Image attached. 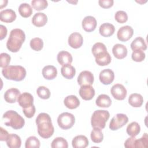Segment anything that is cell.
<instances>
[{
  "label": "cell",
  "instance_id": "obj_40",
  "mask_svg": "<svg viewBox=\"0 0 148 148\" xmlns=\"http://www.w3.org/2000/svg\"><path fill=\"white\" fill-rule=\"evenodd\" d=\"M146 55L143 50H133L132 53V59L136 62H141L145 58Z\"/></svg>",
  "mask_w": 148,
  "mask_h": 148
},
{
  "label": "cell",
  "instance_id": "obj_17",
  "mask_svg": "<svg viewBox=\"0 0 148 148\" xmlns=\"http://www.w3.org/2000/svg\"><path fill=\"white\" fill-rule=\"evenodd\" d=\"M16 18V12L10 9H6L0 12V20L5 23H12Z\"/></svg>",
  "mask_w": 148,
  "mask_h": 148
},
{
  "label": "cell",
  "instance_id": "obj_6",
  "mask_svg": "<svg viewBox=\"0 0 148 148\" xmlns=\"http://www.w3.org/2000/svg\"><path fill=\"white\" fill-rule=\"evenodd\" d=\"M75 123V116L68 112L60 114L57 118V123L59 127L63 130H68L73 127Z\"/></svg>",
  "mask_w": 148,
  "mask_h": 148
},
{
  "label": "cell",
  "instance_id": "obj_12",
  "mask_svg": "<svg viewBox=\"0 0 148 148\" xmlns=\"http://www.w3.org/2000/svg\"><path fill=\"white\" fill-rule=\"evenodd\" d=\"M17 101L19 105L23 109L30 107L34 105L33 96L30 93L27 92L20 94L17 99Z\"/></svg>",
  "mask_w": 148,
  "mask_h": 148
},
{
  "label": "cell",
  "instance_id": "obj_34",
  "mask_svg": "<svg viewBox=\"0 0 148 148\" xmlns=\"http://www.w3.org/2000/svg\"><path fill=\"white\" fill-rule=\"evenodd\" d=\"M51 146L53 148H68V144L66 140L64 138L57 137L52 141Z\"/></svg>",
  "mask_w": 148,
  "mask_h": 148
},
{
  "label": "cell",
  "instance_id": "obj_43",
  "mask_svg": "<svg viewBox=\"0 0 148 148\" xmlns=\"http://www.w3.org/2000/svg\"><path fill=\"white\" fill-rule=\"evenodd\" d=\"M0 58H1L0 59L1 60V64H0L1 67L3 68L8 66V65L10 62V59H11L10 56L6 53H2L0 54Z\"/></svg>",
  "mask_w": 148,
  "mask_h": 148
},
{
  "label": "cell",
  "instance_id": "obj_8",
  "mask_svg": "<svg viewBox=\"0 0 148 148\" xmlns=\"http://www.w3.org/2000/svg\"><path fill=\"white\" fill-rule=\"evenodd\" d=\"M112 96L117 100H123L127 96V90L121 84H114L110 90Z\"/></svg>",
  "mask_w": 148,
  "mask_h": 148
},
{
  "label": "cell",
  "instance_id": "obj_10",
  "mask_svg": "<svg viewBox=\"0 0 148 148\" xmlns=\"http://www.w3.org/2000/svg\"><path fill=\"white\" fill-rule=\"evenodd\" d=\"M94 80L93 74L88 71H84L81 72L77 77V83L80 86L90 85L93 84Z\"/></svg>",
  "mask_w": 148,
  "mask_h": 148
},
{
  "label": "cell",
  "instance_id": "obj_32",
  "mask_svg": "<svg viewBox=\"0 0 148 148\" xmlns=\"http://www.w3.org/2000/svg\"><path fill=\"white\" fill-rule=\"evenodd\" d=\"M90 136L91 140L96 143H101L103 139V135L101 129L98 127H94L93 130L91 132Z\"/></svg>",
  "mask_w": 148,
  "mask_h": 148
},
{
  "label": "cell",
  "instance_id": "obj_30",
  "mask_svg": "<svg viewBox=\"0 0 148 148\" xmlns=\"http://www.w3.org/2000/svg\"><path fill=\"white\" fill-rule=\"evenodd\" d=\"M131 48L132 50H145L147 49V45L145 40L140 36L136 38L131 43Z\"/></svg>",
  "mask_w": 148,
  "mask_h": 148
},
{
  "label": "cell",
  "instance_id": "obj_27",
  "mask_svg": "<svg viewBox=\"0 0 148 148\" xmlns=\"http://www.w3.org/2000/svg\"><path fill=\"white\" fill-rule=\"evenodd\" d=\"M61 73L63 77L68 79H72L76 73L75 68L71 64L63 65L61 68Z\"/></svg>",
  "mask_w": 148,
  "mask_h": 148
},
{
  "label": "cell",
  "instance_id": "obj_28",
  "mask_svg": "<svg viewBox=\"0 0 148 148\" xmlns=\"http://www.w3.org/2000/svg\"><path fill=\"white\" fill-rule=\"evenodd\" d=\"M96 105L101 108H109L112 103V100L106 94H100L95 101Z\"/></svg>",
  "mask_w": 148,
  "mask_h": 148
},
{
  "label": "cell",
  "instance_id": "obj_33",
  "mask_svg": "<svg viewBox=\"0 0 148 148\" xmlns=\"http://www.w3.org/2000/svg\"><path fill=\"white\" fill-rule=\"evenodd\" d=\"M18 12L20 14L24 17H29L32 13V9L30 5L27 3H23L18 7Z\"/></svg>",
  "mask_w": 148,
  "mask_h": 148
},
{
  "label": "cell",
  "instance_id": "obj_39",
  "mask_svg": "<svg viewBox=\"0 0 148 148\" xmlns=\"http://www.w3.org/2000/svg\"><path fill=\"white\" fill-rule=\"evenodd\" d=\"M36 93L38 97L43 99H47L50 98V91L48 88L45 86H39L36 90Z\"/></svg>",
  "mask_w": 148,
  "mask_h": 148
},
{
  "label": "cell",
  "instance_id": "obj_42",
  "mask_svg": "<svg viewBox=\"0 0 148 148\" xmlns=\"http://www.w3.org/2000/svg\"><path fill=\"white\" fill-rule=\"evenodd\" d=\"M114 18L119 23H124L128 20V15L125 12L119 10L115 13Z\"/></svg>",
  "mask_w": 148,
  "mask_h": 148
},
{
  "label": "cell",
  "instance_id": "obj_14",
  "mask_svg": "<svg viewBox=\"0 0 148 148\" xmlns=\"http://www.w3.org/2000/svg\"><path fill=\"white\" fill-rule=\"evenodd\" d=\"M79 95L84 100H91L95 95V90L91 86H82L79 90Z\"/></svg>",
  "mask_w": 148,
  "mask_h": 148
},
{
  "label": "cell",
  "instance_id": "obj_23",
  "mask_svg": "<svg viewBox=\"0 0 148 148\" xmlns=\"http://www.w3.org/2000/svg\"><path fill=\"white\" fill-rule=\"evenodd\" d=\"M115 31L114 26L109 23H103L99 27V34L104 37H109L112 35Z\"/></svg>",
  "mask_w": 148,
  "mask_h": 148
},
{
  "label": "cell",
  "instance_id": "obj_9",
  "mask_svg": "<svg viewBox=\"0 0 148 148\" xmlns=\"http://www.w3.org/2000/svg\"><path fill=\"white\" fill-rule=\"evenodd\" d=\"M134 30L131 26L125 25L120 27L117 33L118 39L122 42L128 40L132 36Z\"/></svg>",
  "mask_w": 148,
  "mask_h": 148
},
{
  "label": "cell",
  "instance_id": "obj_44",
  "mask_svg": "<svg viewBox=\"0 0 148 148\" xmlns=\"http://www.w3.org/2000/svg\"><path fill=\"white\" fill-rule=\"evenodd\" d=\"M23 113L25 116L27 118H31L34 116L35 113V107L34 105H32L31 106L27 108H24L23 109Z\"/></svg>",
  "mask_w": 148,
  "mask_h": 148
},
{
  "label": "cell",
  "instance_id": "obj_21",
  "mask_svg": "<svg viewBox=\"0 0 148 148\" xmlns=\"http://www.w3.org/2000/svg\"><path fill=\"white\" fill-rule=\"evenodd\" d=\"M47 22V17L44 13H36L32 18V24L38 27L44 26Z\"/></svg>",
  "mask_w": 148,
  "mask_h": 148
},
{
  "label": "cell",
  "instance_id": "obj_41",
  "mask_svg": "<svg viewBox=\"0 0 148 148\" xmlns=\"http://www.w3.org/2000/svg\"><path fill=\"white\" fill-rule=\"evenodd\" d=\"M148 143V136L147 133H145L142 138L135 139V147H147Z\"/></svg>",
  "mask_w": 148,
  "mask_h": 148
},
{
  "label": "cell",
  "instance_id": "obj_37",
  "mask_svg": "<svg viewBox=\"0 0 148 148\" xmlns=\"http://www.w3.org/2000/svg\"><path fill=\"white\" fill-rule=\"evenodd\" d=\"M111 56L108 53L95 58L96 63L99 66H105L109 64L111 62Z\"/></svg>",
  "mask_w": 148,
  "mask_h": 148
},
{
  "label": "cell",
  "instance_id": "obj_48",
  "mask_svg": "<svg viewBox=\"0 0 148 148\" xmlns=\"http://www.w3.org/2000/svg\"><path fill=\"white\" fill-rule=\"evenodd\" d=\"M0 39L2 40L3 38H5L7 35V29L6 27L3 25H0Z\"/></svg>",
  "mask_w": 148,
  "mask_h": 148
},
{
  "label": "cell",
  "instance_id": "obj_26",
  "mask_svg": "<svg viewBox=\"0 0 148 148\" xmlns=\"http://www.w3.org/2000/svg\"><path fill=\"white\" fill-rule=\"evenodd\" d=\"M64 103L67 108L70 109H74L79 106L80 101L76 96L71 95L65 97L64 100Z\"/></svg>",
  "mask_w": 148,
  "mask_h": 148
},
{
  "label": "cell",
  "instance_id": "obj_7",
  "mask_svg": "<svg viewBox=\"0 0 148 148\" xmlns=\"http://www.w3.org/2000/svg\"><path fill=\"white\" fill-rule=\"evenodd\" d=\"M128 121V118L127 116L123 113H118L115 115L110 120L109 124V128L112 131L117 130L124 125H125Z\"/></svg>",
  "mask_w": 148,
  "mask_h": 148
},
{
  "label": "cell",
  "instance_id": "obj_20",
  "mask_svg": "<svg viewBox=\"0 0 148 148\" xmlns=\"http://www.w3.org/2000/svg\"><path fill=\"white\" fill-rule=\"evenodd\" d=\"M72 145L74 148H85L88 145V140L84 135H77L72 139Z\"/></svg>",
  "mask_w": 148,
  "mask_h": 148
},
{
  "label": "cell",
  "instance_id": "obj_35",
  "mask_svg": "<svg viewBox=\"0 0 148 148\" xmlns=\"http://www.w3.org/2000/svg\"><path fill=\"white\" fill-rule=\"evenodd\" d=\"M40 146L39 140L34 136L28 138L25 141V148H39Z\"/></svg>",
  "mask_w": 148,
  "mask_h": 148
},
{
  "label": "cell",
  "instance_id": "obj_38",
  "mask_svg": "<svg viewBox=\"0 0 148 148\" xmlns=\"http://www.w3.org/2000/svg\"><path fill=\"white\" fill-rule=\"evenodd\" d=\"M31 5L36 10H42L46 8L48 6V2L46 0H32Z\"/></svg>",
  "mask_w": 148,
  "mask_h": 148
},
{
  "label": "cell",
  "instance_id": "obj_2",
  "mask_svg": "<svg viewBox=\"0 0 148 148\" xmlns=\"http://www.w3.org/2000/svg\"><path fill=\"white\" fill-rule=\"evenodd\" d=\"M25 39L24 32L19 28H15L10 31L6 42L7 49L13 53L17 52Z\"/></svg>",
  "mask_w": 148,
  "mask_h": 148
},
{
  "label": "cell",
  "instance_id": "obj_45",
  "mask_svg": "<svg viewBox=\"0 0 148 148\" xmlns=\"http://www.w3.org/2000/svg\"><path fill=\"white\" fill-rule=\"evenodd\" d=\"M113 0H99L98 1L99 6L105 9L112 7L113 5Z\"/></svg>",
  "mask_w": 148,
  "mask_h": 148
},
{
  "label": "cell",
  "instance_id": "obj_31",
  "mask_svg": "<svg viewBox=\"0 0 148 148\" xmlns=\"http://www.w3.org/2000/svg\"><path fill=\"white\" fill-rule=\"evenodd\" d=\"M126 131L128 135L131 136H136L140 131V127L137 122L134 121L128 125Z\"/></svg>",
  "mask_w": 148,
  "mask_h": 148
},
{
  "label": "cell",
  "instance_id": "obj_29",
  "mask_svg": "<svg viewBox=\"0 0 148 148\" xmlns=\"http://www.w3.org/2000/svg\"><path fill=\"white\" fill-rule=\"evenodd\" d=\"M143 102V97L138 93L131 94L128 98V102L130 105L135 108L140 107Z\"/></svg>",
  "mask_w": 148,
  "mask_h": 148
},
{
  "label": "cell",
  "instance_id": "obj_24",
  "mask_svg": "<svg viewBox=\"0 0 148 148\" xmlns=\"http://www.w3.org/2000/svg\"><path fill=\"white\" fill-rule=\"evenodd\" d=\"M91 51L93 56L95 58L101 57L108 53L106 47L103 43L101 42L95 43L93 45Z\"/></svg>",
  "mask_w": 148,
  "mask_h": 148
},
{
  "label": "cell",
  "instance_id": "obj_16",
  "mask_svg": "<svg viewBox=\"0 0 148 148\" xmlns=\"http://www.w3.org/2000/svg\"><path fill=\"white\" fill-rule=\"evenodd\" d=\"M20 92L16 88H10L6 90L4 94V99L6 102L10 103H14L18 99Z\"/></svg>",
  "mask_w": 148,
  "mask_h": 148
},
{
  "label": "cell",
  "instance_id": "obj_25",
  "mask_svg": "<svg viewBox=\"0 0 148 148\" xmlns=\"http://www.w3.org/2000/svg\"><path fill=\"white\" fill-rule=\"evenodd\" d=\"M42 75L47 80L54 79L57 75V70L53 65H46L42 69Z\"/></svg>",
  "mask_w": 148,
  "mask_h": 148
},
{
  "label": "cell",
  "instance_id": "obj_46",
  "mask_svg": "<svg viewBox=\"0 0 148 148\" xmlns=\"http://www.w3.org/2000/svg\"><path fill=\"white\" fill-rule=\"evenodd\" d=\"M136 138L135 136H131V138H128L125 143H124V146L127 148H134L135 147V140Z\"/></svg>",
  "mask_w": 148,
  "mask_h": 148
},
{
  "label": "cell",
  "instance_id": "obj_22",
  "mask_svg": "<svg viewBox=\"0 0 148 148\" xmlns=\"http://www.w3.org/2000/svg\"><path fill=\"white\" fill-rule=\"evenodd\" d=\"M6 142L7 146L10 148H19L21 147V140L20 136L17 134H9Z\"/></svg>",
  "mask_w": 148,
  "mask_h": 148
},
{
  "label": "cell",
  "instance_id": "obj_11",
  "mask_svg": "<svg viewBox=\"0 0 148 148\" xmlns=\"http://www.w3.org/2000/svg\"><path fill=\"white\" fill-rule=\"evenodd\" d=\"M100 82L105 84L108 85L111 84L114 79V74L110 69H105L101 71L99 75Z\"/></svg>",
  "mask_w": 148,
  "mask_h": 148
},
{
  "label": "cell",
  "instance_id": "obj_3",
  "mask_svg": "<svg viewBox=\"0 0 148 148\" xmlns=\"http://www.w3.org/2000/svg\"><path fill=\"white\" fill-rule=\"evenodd\" d=\"M2 73L3 77L8 80L20 82L25 78L26 70L20 65H9L2 69Z\"/></svg>",
  "mask_w": 148,
  "mask_h": 148
},
{
  "label": "cell",
  "instance_id": "obj_5",
  "mask_svg": "<svg viewBox=\"0 0 148 148\" xmlns=\"http://www.w3.org/2000/svg\"><path fill=\"white\" fill-rule=\"evenodd\" d=\"M110 117L109 112L106 110H97L94 112L91 118L92 127L103 129L105 127L106 122Z\"/></svg>",
  "mask_w": 148,
  "mask_h": 148
},
{
  "label": "cell",
  "instance_id": "obj_36",
  "mask_svg": "<svg viewBox=\"0 0 148 148\" xmlns=\"http://www.w3.org/2000/svg\"><path fill=\"white\" fill-rule=\"evenodd\" d=\"M30 47L35 51H40L43 46V42L39 38H35L30 40Z\"/></svg>",
  "mask_w": 148,
  "mask_h": 148
},
{
  "label": "cell",
  "instance_id": "obj_47",
  "mask_svg": "<svg viewBox=\"0 0 148 148\" xmlns=\"http://www.w3.org/2000/svg\"><path fill=\"white\" fill-rule=\"evenodd\" d=\"M1 130V134H0V140L1 141H4L7 139L8 136H9V133L7 131H6L5 129H3L2 127L0 128Z\"/></svg>",
  "mask_w": 148,
  "mask_h": 148
},
{
  "label": "cell",
  "instance_id": "obj_4",
  "mask_svg": "<svg viewBox=\"0 0 148 148\" xmlns=\"http://www.w3.org/2000/svg\"><path fill=\"white\" fill-rule=\"evenodd\" d=\"M4 123L6 126H10L14 130L21 129L25 124V120L18 113L14 110H8L2 116Z\"/></svg>",
  "mask_w": 148,
  "mask_h": 148
},
{
  "label": "cell",
  "instance_id": "obj_15",
  "mask_svg": "<svg viewBox=\"0 0 148 148\" xmlns=\"http://www.w3.org/2000/svg\"><path fill=\"white\" fill-rule=\"evenodd\" d=\"M97 24L96 19L91 16L85 17L82 23L83 28L85 31L88 32L93 31L96 28Z\"/></svg>",
  "mask_w": 148,
  "mask_h": 148
},
{
  "label": "cell",
  "instance_id": "obj_19",
  "mask_svg": "<svg viewBox=\"0 0 148 148\" xmlns=\"http://www.w3.org/2000/svg\"><path fill=\"white\" fill-rule=\"evenodd\" d=\"M57 59L58 63L62 66L67 64H71L73 60L71 54L64 50L61 51L58 53Z\"/></svg>",
  "mask_w": 148,
  "mask_h": 148
},
{
  "label": "cell",
  "instance_id": "obj_1",
  "mask_svg": "<svg viewBox=\"0 0 148 148\" xmlns=\"http://www.w3.org/2000/svg\"><path fill=\"white\" fill-rule=\"evenodd\" d=\"M39 135L45 139L50 138L54 131L50 116L46 113H40L36 118Z\"/></svg>",
  "mask_w": 148,
  "mask_h": 148
},
{
  "label": "cell",
  "instance_id": "obj_13",
  "mask_svg": "<svg viewBox=\"0 0 148 148\" xmlns=\"http://www.w3.org/2000/svg\"><path fill=\"white\" fill-rule=\"evenodd\" d=\"M83 42V38L82 35L79 32H73L71 34L68 38V44L73 49L80 47Z\"/></svg>",
  "mask_w": 148,
  "mask_h": 148
},
{
  "label": "cell",
  "instance_id": "obj_18",
  "mask_svg": "<svg viewBox=\"0 0 148 148\" xmlns=\"http://www.w3.org/2000/svg\"><path fill=\"white\" fill-rule=\"evenodd\" d=\"M112 53L116 58L123 59L127 55V49L124 45L117 43L113 46Z\"/></svg>",
  "mask_w": 148,
  "mask_h": 148
}]
</instances>
